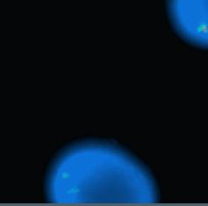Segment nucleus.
<instances>
[{
	"instance_id": "nucleus-2",
	"label": "nucleus",
	"mask_w": 208,
	"mask_h": 206,
	"mask_svg": "<svg viewBox=\"0 0 208 206\" xmlns=\"http://www.w3.org/2000/svg\"><path fill=\"white\" fill-rule=\"evenodd\" d=\"M176 32L190 44L208 49V0H167Z\"/></svg>"
},
{
	"instance_id": "nucleus-1",
	"label": "nucleus",
	"mask_w": 208,
	"mask_h": 206,
	"mask_svg": "<svg viewBox=\"0 0 208 206\" xmlns=\"http://www.w3.org/2000/svg\"><path fill=\"white\" fill-rule=\"evenodd\" d=\"M51 198L66 204H150L157 188L149 172L117 146L87 142L59 157L49 181Z\"/></svg>"
}]
</instances>
